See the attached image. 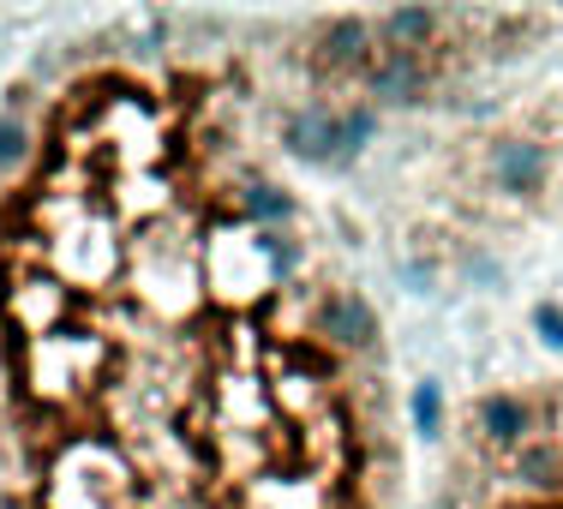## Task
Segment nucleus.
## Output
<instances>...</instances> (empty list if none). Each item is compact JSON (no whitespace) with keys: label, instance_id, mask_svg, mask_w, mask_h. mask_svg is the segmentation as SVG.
I'll list each match as a JSON object with an SVG mask.
<instances>
[{"label":"nucleus","instance_id":"1","mask_svg":"<svg viewBox=\"0 0 563 509\" xmlns=\"http://www.w3.org/2000/svg\"><path fill=\"white\" fill-rule=\"evenodd\" d=\"M288 151L306 156V163H330V156H347L342 151V120L330 109H300L288 120Z\"/></svg>","mask_w":563,"mask_h":509},{"label":"nucleus","instance_id":"2","mask_svg":"<svg viewBox=\"0 0 563 509\" xmlns=\"http://www.w3.org/2000/svg\"><path fill=\"white\" fill-rule=\"evenodd\" d=\"M372 85L390 102H413L426 90V60L408 55V48H378V55H372Z\"/></svg>","mask_w":563,"mask_h":509},{"label":"nucleus","instance_id":"3","mask_svg":"<svg viewBox=\"0 0 563 509\" xmlns=\"http://www.w3.org/2000/svg\"><path fill=\"white\" fill-rule=\"evenodd\" d=\"M324 330L347 347L372 342L378 336V318H372V306L360 300V294H336V300H324Z\"/></svg>","mask_w":563,"mask_h":509},{"label":"nucleus","instance_id":"4","mask_svg":"<svg viewBox=\"0 0 563 509\" xmlns=\"http://www.w3.org/2000/svg\"><path fill=\"white\" fill-rule=\"evenodd\" d=\"M545 151L540 144H504L498 151V180L509 186V192H540L545 186Z\"/></svg>","mask_w":563,"mask_h":509},{"label":"nucleus","instance_id":"5","mask_svg":"<svg viewBox=\"0 0 563 509\" xmlns=\"http://www.w3.org/2000/svg\"><path fill=\"white\" fill-rule=\"evenodd\" d=\"M324 60H330V66L372 60V24H366V19H336V24L324 31Z\"/></svg>","mask_w":563,"mask_h":509},{"label":"nucleus","instance_id":"6","mask_svg":"<svg viewBox=\"0 0 563 509\" xmlns=\"http://www.w3.org/2000/svg\"><path fill=\"white\" fill-rule=\"evenodd\" d=\"M479 432H486L492 444H516V438L528 432V408H521L516 396H486L479 401Z\"/></svg>","mask_w":563,"mask_h":509},{"label":"nucleus","instance_id":"7","mask_svg":"<svg viewBox=\"0 0 563 509\" xmlns=\"http://www.w3.org/2000/svg\"><path fill=\"white\" fill-rule=\"evenodd\" d=\"M384 36H390V48H408V55H420L426 48V36L438 31V12H384V24H378Z\"/></svg>","mask_w":563,"mask_h":509},{"label":"nucleus","instance_id":"8","mask_svg":"<svg viewBox=\"0 0 563 509\" xmlns=\"http://www.w3.org/2000/svg\"><path fill=\"white\" fill-rule=\"evenodd\" d=\"M24 156V120H0V168H12Z\"/></svg>","mask_w":563,"mask_h":509},{"label":"nucleus","instance_id":"9","mask_svg":"<svg viewBox=\"0 0 563 509\" xmlns=\"http://www.w3.org/2000/svg\"><path fill=\"white\" fill-rule=\"evenodd\" d=\"M438 413H444V401H438L432 384H426V390L413 396V420H420V432H438Z\"/></svg>","mask_w":563,"mask_h":509},{"label":"nucleus","instance_id":"10","mask_svg":"<svg viewBox=\"0 0 563 509\" xmlns=\"http://www.w3.org/2000/svg\"><path fill=\"white\" fill-rule=\"evenodd\" d=\"M533 324H540V336L552 342V347H563V312H558V306H540V312H533Z\"/></svg>","mask_w":563,"mask_h":509},{"label":"nucleus","instance_id":"11","mask_svg":"<svg viewBox=\"0 0 563 509\" xmlns=\"http://www.w3.org/2000/svg\"><path fill=\"white\" fill-rule=\"evenodd\" d=\"M252 210H264V217H276V210H282V198L271 192V186H252Z\"/></svg>","mask_w":563,"mask_h":509}]
</instances>
